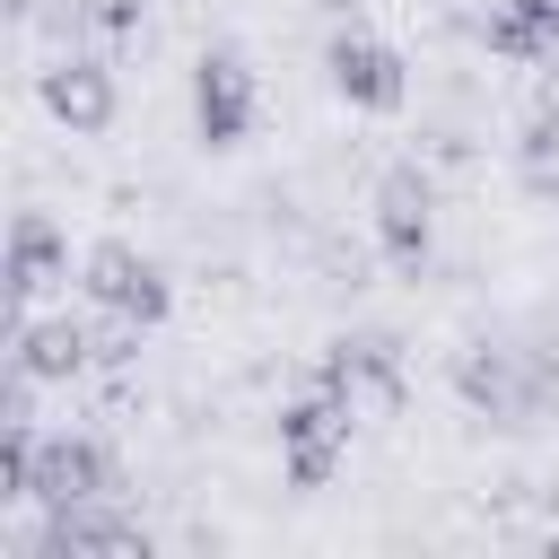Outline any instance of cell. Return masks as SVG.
<instances>
[{
    "label": "cell",
    "mask_w": 559,
    "mask_h": 559,
    "mask_svg": "<svg viewBox=\"0 0 559 559\" xmlns=\"http://www.w3.org/2000/svg\"><path fill=\"white\" fill-rule=\"evenodd\" d=\"M454 384H463V393H472L480 411H515V376H507V358H498V349H489V358L472 349V358L454 367Z\"/></svg>",
    "instance_id": "13"
},
{
    "label": "cell",
    "mask_w": 559,
    "mask_h": 559,
    "mask_svg": "<svg viewBox=\"0 0 559 559\" xmlns=\"http://www.w3.org/2000/svg\"><path fill=\"white\" fill-rule=\"evenodd\" d=\"M533 114H550V122H559V79H542V96H533Z\"/></svg>",
    "instance_id": "15"
},
{
    "label": "cell",
    "mask_w": 559,
    "mask_h": 559,
    "mask_svg": "<svg viewBox=\"0 0 559 559\" xmlns=\"http://www.w3.org/2000/svg\"><path fill=\"white\" fill-rule=\"evenodd\" d=\"M35 96H44V114L70 131V140H96L105 122H114V70L96 61V52H61V61H44L35 70Z\"/></svg>",
    "instance_id": "5"
},
{
    "label": "cell",
    "mask_w": 559,
    "mask_h": 559,
    "mask_svg": "<svg viewBox=\"0 0 559 559\" xmlns=\"http://www.w3.org/2000/svg\"><path fill=\"white\" fill-rule=\"evenodd\" d=\"M376 245H384V262H402V271H419V262L437 253V192H428L419 166H393V175L376 183Z\"/></svg>",
    "instance_id": "6"
},
{
    "label": "cell",
    "mask_w": 559,
    "mask_h": 559,
    "mask_svg": "<svg viewBox=\"0 0 559 559\" xmlns=\"http://www.w3.org/2000/svg\"><path fill=\"white\" fill-rule=\"evenodd\" d=\"M87 358H96V332L70 323V314H17V332H9V367H26L35 384L87 376Z\"/></svg>",
    "instance_id": "9"
},
{
    "label": "cell",
    "mask_w": 559,
    "mask_h": 559,
    "mask_svg": "<svg viewBox=\"0 0 559 559\" xmlns=\"http://www.w3.org/2000/svg\"><path fill=\"white\" fill-rule=\"evenodd\" d=\"M349 419H358V402H349L341 384H323V376L280 411V463H288V489H323V480L341 472Z\"/></svg>",
    "instance_id": "2"
},
{
    "label": "cell",
    "mask_w": 559,
    "mask_h": 559,
    "mask_svg": "<svg viewBox=\"0 0 559 559\" xmlns=\"http://www.w3.org/2000/svg\"><path fill=\"white\" fill-rule=\"evenodd\" d=\"M70 280V236L44 218V210H17V227H9V306L26 314L35 297H52Z\"/></svg>",
    "instance_id": "10"
},
{
    "label": "cell",
    "mask_w": 559,
    "mask_h": 559,
    "mask_svg": "<svg viewBox=\"0 0 559 559\" xmlns=\"http://www.w3.org/2000/svg\"><path fill=\"white\" fill-rule=\"evenodd\" d=\"M87 17H96V26H114V35H122V26H140V9H131V0H96Z\"/></svg>",
    "instance_id": "14"
},
{
    "label": "cell",
    "mask_w": 559,
    "mask_h": 559,
    "mask_svg": "<svg viewBox=\"0 0 559 559\" xmlns=\"http://www.w3.org/2000/svg\"><path fill=\"white\" fill-rule=\"evenodd\" d=\"M35 550L44 559H148V533L114 515V498H87V507H52Z\"/></svg>",
    "instance_id": "7"
},
{
    "label": "cell",
    "mask_w": 559,
    "mask_h": 559,
    "mask_svg": "<svg viewBox=\"0 0 559 559\" xmlns=\"http://www.w3.org/2000/svg\"><path fill=\"white\" fill-rule=\"evenodd\" d=\"M87 498H114V454L96 445V437H44L35 445V507L52 515V507H87Z\"/></svg>",
    "instance_id": "8"
},
{
    "label": "cell",
    "mask_w": 559,
    "mask_h": 559,
    "mask_svg": "<svg viewBox=\"0 0 559 559\" xmlns=\"http://www.w3.org/2000/svg\"><path fill=\"white\" fill-rule=\"evenodd\" d=\"M314 376H323V384H341L349 402H367V393H376V402H393V393H402V358H393V341H384V332H358V341H332Z\"/></svg>",
    "instance_id": "12"
},
{
    "label": "cell",
    "mask_w": 559,
    "mask_h": 559,
    "mask_svg": "<svg viewBox=\"0 0 559 559\" xmlns=\"http://www.w3.org/2000/svg\"><path fill=\"white\" fill-rule=\"evenodd\" d=\"M192 131H201V148H236L253 131V70H245V52L210 44L192 61Z\"/></svg>",
    "instance_id": "3"
},
{
    "label": "cell",
    "mask_w": 559,
    "mask_h": 559,
    "mask_svg": "<svg viewBox=\"0 0 559 559\" xmlns=\"http://www.w3.org/2000/svg\"><path fill=\"white\" fill-rule=\"evenodd\" d=\"M323 70H332V96L341 105H358V114H393L402 96H411V70H402V52L384 44V35H332V52H323Z\"/></svg>",
    "instance_id": "4"
},
{
    "label": "cell",
    "mask_w": 559,
    "mask_h": 559,
    "mask_svg": "<svg viewBox=\"0 0 559 559\" xmlns=\"http://www.w3.org/2000/svg\"><path fill=\"white\" fill-rule=\"evenodd\" d=\"M79 288H87V306L105 314V323H166V306H175V288H166V271L140 253V245H122V236H105V245H87L79 253Z\"/></svg>",
    "instance_id": "1"
},
{
    "label": "cell",
    "mask_w": 559,
    "mask_h": 559,
    "mask_svg": "<svg viewBox=\"0 0 559 559\" xmlns=\"http://www.w3.org/2000/svg\"><path fill=\"white\" fill-rule=\"evenodd\" d=\"M480 35H489V52H498V61L559 70V0H498Z\"/></svg>",
    "instance_id": "11"
}]
</instances>
